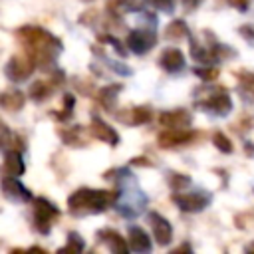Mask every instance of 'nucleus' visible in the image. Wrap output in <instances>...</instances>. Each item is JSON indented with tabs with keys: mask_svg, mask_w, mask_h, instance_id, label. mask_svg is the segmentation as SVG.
<instances>
[{
	"mask_svg": "<svg viewBox=\"0 0 254 254\" xmlns=\"http://www.w3.org/2000/svg\"><path fill=\"white\" fill-rule=\"evenodd\" d=\"M18 40L24 44L26 52L36 60V64H42V67L46 69L50 64L56 62L58 54L62 52V42L52 36L50 32H46L44 28L38 26H22L16 32Z\"/></svg>",
	"mask_w": 254,
	"mask_h": 254,
	"instance_id": "obj_1",
	"label": "nucleus"
},
{
	"mask_svg": "<svg viewBox=\"0 0 254 254\" xmlns=\"http://www.w3.org/2000/svg\"><path fill=\"white\" fill-rule=\"evenodd\" d=\"M119 196V190H105V189H77L67 198V208L75 216L83 214H99L109 204H113Z\"/></svg>",
	"mask_w": 254,
	"mask_h": 254,
	"instance_id": "obj_2",
	"label": "nucleus"
},
{
	"mask_svg": "<svg viewBox=\"0 0 254 254\" xmlns=\"http://www.w3.org/2000/svg\"><path fill=\"white\" fill-rule=\"evenodd\" d=\"M196 107L212 115H228L232 111V99L224 87H212L204 99H196Z\"/></svg>",
	"mask_w": 254,
	"mask_h": 254,
	"instance_id": "obj_3",
	"label": "nucleus"
},
{
	"mask_svg": "<svg viewBox=\"0 0 254 254\" xmlns=\"http://www.w3.org/2000/svg\"><path fill=\"white\" fill-rule=\"evenodd\" d=\"M60 210L54 206V202H50L44 196H36L34 198V226L40 234H48L52 228V218L58 216Z\"/></svg>",
	"mask_w": 254,
	"mask_h": 254,
	"instance_id": "obj_4",
	"label": "nucleus"
},
{
	"mask_svg": "<svg viewBox=\"0 0 254 254\" xmlns=\"http://www.w3.org/2000/svg\"><path fill=\"white\" fill-rule=\"evenodd\" d=\"M34 64H36V60L30 54H26V56H12L8 60V64H6V67H4V73H6V77L10 81H26L32 75L34 67H36Z\"/></svg>",
	"mask_w": 254,
	"mask_h": 254,
	"instance_id": "obj_5",
	"label": "nucleus"
},
{
	"mask_svg": "<svg viewBox=\"0 0 254 254\" xmlns=\"http://www.w3.org/2000/svg\"><path fill=\"white\" fill-rule=\"evenodd\" d=\"M173 202L185 210V212H200L208 206L210 202V194L202 192V190H192V192H175L173 194Z\"/></svg>",
	"mask_w": 254,
	"mask_h": 254,
	"instance_id": "obj_6",
	"label": "nucleus"
},
{
	"mask_svg": "<svg viewBox=\"0 0 254 254\" xmlns=\"http://www.w3.org/2000/svg\"><path fill=\"white\" fill-rule=\"evenodd\" d=\"M157 44V34L153 30H131L127 34V46L133 54L143 56Z\"/></svg>",
	"mask_w": 254,
	"mask_h": 254,
	"instance_id": "obj_7",
	"label": "nucleus"
},
{
	"mask_svg": "<svg viewBox=\"0 0 254 254\" xmlns=\"http://www.w3.org/2000/svg\"><path fill=\"white\" fill-rule=\"evenodd\" d=\"M2 194L12 202H28L32 200V192L18 181V177L4 175L2 179Z\"/></svg>",
	"mask_w": 254,
	"mask_h": 254,
	"instance_id": "obj_8",
	"label": "nucleus"
},
{
	"mask_svg": "<svg viewBox=\"0 0 254 254\" xmlns=\"http://www.w3.org/2000/svg\"><path fill=\"white\" fill-rule=\"evenodd\" d=\"M194 139V133L189 129H165L163 133H159L157 143L163 149H173V147H181L187 145Z\"/></svg>",
	"mask_w": 254,
	"mask_h": 254,
	"instance_id": "obj_9",
	"label": "nucleus"
},
{
	"mask_svg": "<svg viewBox=\"0 0 254 254\" xmlns=\"http://www.w3.org/2000/svg\"><path fill=\"white\" fill-rule=\"evenodd\" d=\"M159 123L165 129H189L192 123V115L187 109H173V111H163L159 115Z\"/></svg>",
	"mask_w": 254,
	"mask_h": 254,
	"instance_id": "obj_10",
	"label": "nucleus"
},
{
	"mask_svg": "<svg viewBox=\"0 0 254 254\" xmlns=\"http://www.w3.org/2000/svg\"><path fill=\"white\" fill-rule=\"evenodd\" d=\"M149 222H151V228H153V234H155V240L159 242V246H167L173 238V226L171 222L161 216L159 212H151L149 214Z\"/></svg>",
	"mask_w": 254,
	"mask_h": 254,
	"instance_id": "obj_11",
	"label": "nucleus"
},
{
	"mask_svg": "<svg viewBox=\"0 0 254 254\" xmlns=\"http://www.w3.org/2000/svg\"><path fill=\"white\" fill-rule=\"evenodd\" d=\"M159 65L169 73L181 71L185 67V56H183V52L179 48H167L159 56Z\"/></svg>",
	"mask_w": 254,
	"mask_h": 254,
	"instance_id": "obj_12",
	"label": "nucleus"
},
{
	"mask_svg": "<svg viewBox=\"0 0 254 254\" xmlns=\"http://www.w3.org/2000/svg\"><path fill=\"white\" fill-rule=\"evenodd\" d=\"M89 133H91L95 139L105 141V143L111 145V147H115V145L119 143V135H117V131H115L111 125H107L105 121H101L99 117H93V119H91Z\"/></svg>",
	"mask_w": 254,
	"mask_h": 254,
	"instance_id": "obj_13",
	"label": "nucleus"
},
{
	"mask_svg": "<svg viewBox=\"0 0 254 254\" xmlns=\"http://www.w3.org/2000/svg\"><path fill=\"white\" fill-rule=\"evenodd\" d=\"M97 236L101 238V242H105L111 252H117V254H125L131 246H129V240H125L117 230H111V228H101L97 232Z\"/></svg>",
	"mask_w": 254,
	"mask_h": 254,
	"instance_id": "obj_14",
	"label": "nucleus"
},
{
	"mask_svg": "<svg viewBox=\"0 0 254 254\" xmlns=\"http://www.w3.org/2000/svg\"><path fill=\"white\" fill-rule=\"evenodd\" d=\"M24 161L20 159V151L14 149H6L4 151V163H2V171L4 175H12V177H20L24 175Z\"/></svg>",
	"mask_w": 254,
	"mask_h": 254,
	"instance_id": "obj_15",
	"label": "nucleus"
},
{
	"mask_svg": "<svg viewBox=\"0 0 254 254\" xmlns=\"http://www.w3.org/2000/svg\"><path fill=\"white\" fill-rule=\"evenodd\" d=\"M127 240H129L131 250H135V252H151V248H153L151 238H149L147 232H145L143 228H139V226L129 228V236H127Z\"/></svg>",
	"mask_w": 254,
	"mask_h": 254,
	"instance_id": "obj_16",
	"label": "nucleus"
},
{
	"mask_svg": "<svg viewBox=\"0 0 254 254\" xmlns=\"http://www.w3.org/2000/svg\"><path fill=\"white\" fill-rule=\"evenodd\" d=\"M123 89V85L121 83H109V85H105V87H101L99 91H97V101L105 107V109H111L113 105H115V101H117V95H119V91Z\"/></svg>",
	"mask_w": 254,
	"mask_h": 254,
	"instance_id": "obj_17",
	"label": "nucleus"
},
{
	"mask_svg": "<svg viewBox=\"0 0 254 254\" xmlns=\"http://www.w3.org/2000/svg\"><path fill=\"white\" fill-rule=\"evenodd\" d=\"M24 103H26V97H24V93L22 91H6V93H2V97H0V105L6 109V111H20L22 107H24Z\"/></svg>",
	"mask_w": 254,
	"mask_h": 254,
	"instance_id": "obj_18",
	"label": "nucleus"
},
{
	"mask_svg": "<svg viewBox=\"0 0 254 254\" xmlns=\"http://www.w3.org/2000/svg\"><path fill=\"white\" fill-rule=\"evenodd\" d=\"M117 117L121 119V121H127V123H131V125H141V123H147L149 119H151V109L145 105H139V107H133V109H129V113L127 115H121V113H117Z\"/></svg>",
	"mask_w": 254,
	"mask_h": 254,
	"instance_id": "obj_19",
	"label": "nucleus"
},
{
	"mask_svg": "<svg viewBox=\"0 0 254 254\" xmlns=\"http://www.w3.org/2000/svg\"><path fill=\"white\" fill-rule=\"evenodd\" d=\"M52 87H54V83H48L46 79H36V81L30 85V95H32L34 101L40 103V101H44V99L50 97Z\"/></svg>",
	"mask_w": 254,
	"mask_h": 254,
	"instance_id": "obj_20",
	"label": "nucleus"
},
{
	"mask_svg": "<svg viewBox=\"0 0 254 254\" xmlns=\"http://www.w3.org/2000/svg\"><path fill=\"white\" fill-rule=\"evenodd\" d=\"M189 36V26L183 22V20H173L167 28H165V38L167 40H181V38H187Z\"/></svg>",
	"mask_w": 254,
	"mask_h": 254,
	"instance_id": "obj_21",
	"label": "nucleus"
},
{
	"mask_svg": "<svg viewBox=\"0 0 254 254\" xmlns=\"http://www.w3.org/2000/svg\"><path fill=\"white\" fill-rule=\"evenodd\" d=\"M83 248H85V244H83L81 236H79L77 232H69V236H67V244H65L64 248H60L58 252H60V254H64V252H81Z\"/></svg>",
	"mask_w": 254,
	"mask_h": 254,
	"instance_id": "obj_22",
	"label": "nucleus"
},
{
	"mask_svg": "<svg viewBox=\"0 0 254 254\" xmlns=\"http://www.w3.org/2000/svg\"><path fill=\"white\" fill-rule=\"evenodd\" d=\"M212 143H214V147H216L218 151H222V153H232V151H234L230 139H228L222 131H216V133L212 135Z\"/></svg>",
	"mask_w": 254,
	"mask_h": 254,
	"instance_id": "obj_23",
	"label": "nucleus"
},
{
	"mask_svg": "<svg viewBox=\"0 0 254 254\" xmlns=\"http://www.w3.org/2000/svg\"><path fill=\"white\" fill-rule=\"evenodd\" d=\"M169 185L175 190H185L190 185V179L187 175H181V173H169Z\"/></svg>",
	"mask_w": 254,
	"mask_h": 254,
	"instance_id": "obj_24",
	"label": "nucleus"
},
{
	"mask_svg": "<svg viewBox=\"0 0 254 254\" xmlns=\"http://www.w3.org/2000/svg\"><path fill=\"white\" fill-rule=\"evenodd\" d=\"M147 4H151L153 8H157L159 12H175V0H145Z\"/></svg>",
	"mask_w": 254,
	"mask_h": 254,
	"instance_id": "obj_25",
	"label": "nucleus"
},
{
	"mask_svg": "<svg viewBox=\"0 0 254 254\" xmlns=\"http://www.w3.org/2000/svg\"><path fill=\"white\" fill-rule=\"evenodd\" d=\"M60 135L64 137V141L67 143V145H83V141L79 139V135H77V129H60Z\"/></svg>",
	"mask_w": 254,
	"mask_h": 254,
	"instance_id": "obj_26",
	"label": "nucleus"
},
{
	"mask_svg": "<svg viewBox=\"0 0 254 254\" xmlns=\"http://www.w3.org/2000/svg\"><path fill=\"white\" fill-rule=\"evenodd\" d=\"M99 40H101V42H109V44L115 48V52H117L121 58H125V56H127V50H125V46H123V44H121L117 38H113V36H109V34H103V36H99Z\"/></svg>",
	"mask_w": 254,
	"mask_h": 254,
	"instance_id": "obj_27",
	"label": "nucleus"
},
{
	"mask_svg": "<svg viewBox=\"0 0 254 254\" xmlns=\"http://www.w3.org/2000/svg\"><path fill=\"white\" fill-rule=\"evenodd\" d=\"M194 73L204 81H212V79L218 77V69L216 67H194Z\"/></svg>",
	"mask_w": 254,
	"mask_h": 254,
	"instance_id": "obj_28",
	"label": "nucleus"
},
{
	"mask_svg": "<svg viewBox=\"0 0 254 254\" xmlns=\"http://www.w3.org/2000/svg\"><path fill=\"white\" fill-rule=\"evenodd\" d=\"M238 79H240L244 85L254 87V73H250V71H240V73H238Z\"/></svg>",
	"mask_w": 254,
	"mask_h": 254,
	"instance_id": "obj_29",
	"label": "nucleus"
},
{
	"mask_svg": "<svg viewBox=\"0 0 254 254\" xmlns=\"http://www.w3.org/2000/svg\"><path fill=\"white\" fill-rule=\"evenodd\" d=\"M228 4L238 8V10H246L248 8V0H228Z\"/></svg>",
	"mask_w": 254,
	"mask_h": 254,
	"instance_id": "obj_30",
	"label": "nucleus"
},
{
	"mask_svg": "<svg viewBox=\"0 0 254 254\" xmlns=\"http://www.w3.org/2000/svg\"><path fill=\"white\" fill-rule=\"evenodd\" d=\"M131 165H143V167H153V163H151V161H147L145 157H135V159L131 161Z\"/></svg>",
	"mask_w": 254,
	"mask_h": 254,
	"instance_id": "obj_31",
	"label": "nucleus"
},
{
	"mask_svg": "<svg viewBox=\"0 0 254 254\" xmlns=\"http://www.w3.org/2000/svg\"><path fill=\"white\" fill-rule=\"evenodd\" d=\"M198 6V0H185V8L187 10H192V8H196Z\"/></svg>",
	"mask_w": 254,
	"mask_h": 254,
	"instance_id": "obj_32",
	"label": "nucleus"
},
{
	"mask_svg": "<svg viewBox=\"0 0 254 254\" xmlns=\"http://www.w3.org/2000/svg\"><path fill=\"white\" fill-rule=\"evenodd\" d=\"M30 252H46L44 248H38V246H34V248H30Z\"/></svg>",
	"mask_w": 254,
	"mask_h": 254,
	"instance_id": "obj_33",
	"label": "nucleus"
},
{
	"mask_svg": "<svg viewBox=\"0 0 254 254\" xmlns=\"http://www.w3.org/2000/svg\"><path fill=\"white\" fill-rule=\"evenodd\" d=\"M246 252H254V242H250V244L246 246Z\"/></svg>",
	"mask_w": 254,
	"mask_h": 254,
	"instance_id": "obj_34",
	"label": "nucleus"
}]
</instances>
